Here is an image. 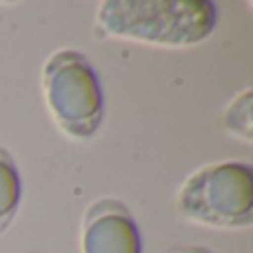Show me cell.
Listing matches in <instances>:
<instances>
[{
  "instance_id": "6da1fadb",
  "label": "cell",
  "mask_w": 253,
  "mask_h": 253,
  "mask_svg": "<svg viewBox=\"0 0 253 253\" xmlns=\"http://www.w3.org/2000/svg\"><path fill=\"white\" fill-rule=\"evenodd\" d=\"M215 25L218 7L211 0H102L96 11L102 36L169 49L200 44Z\"/></svg>"
},
{
  "instance_id": "7a4b0ae2",
  "label": "cell",
  "mask_w": 253,
  "mask_h": 253,
  "mask_svg": "<svg viewBox=\"0 0 253 253\" xmlns=\"http://www.w3.org/2000/svg\"><path fill=\"white\" fill-rule=\"evenodd\" d=\"M42 98L56 126L76 142L96 138L105 118V96L93 65L76 49H58L42 65Z\"/></svg>"
},
{
  "instance_id": "3957f363",
  "label": "cell",
  "mask_w": 253,
  "mask_h": 253,
  "mask_svg": "<svg viewBox=\"0 0 253 253\" xmlns=\"http://www.w3.org/2000/svg\"><path fill=\"white\" fill-rule=\"evenodd\" d=\"M182 218L211 229H249L253 224V171L245 162L200 167L178 191Z\"/></svg>"
},
{
  "instance_id": "277c9868",
  "label": "cell",
  "mask_w": 253,
  "mask_h": 253,
  "mask_svg": "<svg viewBox=\"0 0 253 253\" xmlns=\"http://www.w3.org/2000/svg\"><path fill=\"white\" fill-rule=\"evenodd\" d=\"M83 253H142L140 229L118 198H98L84 209L80 224Z\"/></svg>"
},
{
  "instance_id": "5b68a950",
  "label": "cell",
  "mask_w": 253,
  "mask_h": 253,
  "mask_svg": "<svg viewBox=\"0 0 253 253\" xmlns=\"http://www.w3.org/2000/svg\"><path fill=\"white\" fill-rule=\"evenodd\" d=\"M22 200V180L11 151L0 147V236L11 227Z\"/></svg>"
},
{
  "instance_id": "8992f818",
  "label": "cell",
  "mask_w": 253,
  "mask_h": 253,
  "mask_svg": "<svg viewBox=\"0 0 253 253\" xmlns=\"http://www.w3.org/2000/svg\"><path fill=\"white\" fill-rule=\"evenodd\" d=\"M251 102H253V91L245 89L238 93L229 107L224 109L222 125L231 138H238L242 142H253V118H251Z\"/></svg>"
},
{
  "instance_id": "52a82bcc",
  "label": "cell",
  "mask_w": 253,
  "mask_h": 253,
  "mask_svg": "<svg viewBox=\"0 0 253 253\" xmlns=\"http://www.w3.org/2000/svg\"><path fill=\"white\" fill-rule=\"evenodd\" d=\"M173 253H213L205 247H182V249H175Z\"/></svg>"
}]
</instances>
